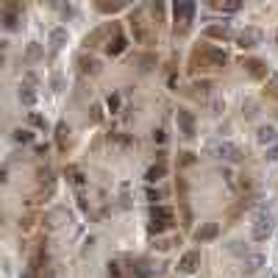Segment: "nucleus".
I'll use <instances>...</instances> for the list:
<instances>
[{
    "label": "nucleus",
    "instance_id": "nucleus-1",
    "mask_svg": "<svg viewBox=\"0 0 278 278\" xmlns=\"http://www.w3.org/2000/svg\"><path fill=\"white\" fill-rule=\"evenodd\" d=\"M228 61V53L223 47H211V45H203V47H195L192 50V58H189V67L198 73V70H217Z\"/></svg>",
    "mask_w": 278,
    "mask_h": 278
},
{
    "label": "nucleus",
    "instance_id": "nucleus-2",
    "mask_svg": "<svg viewBox=\"0 0 278 278\" xmlns=\"http://www.w3.org/2000/svg\"><path fill=\"white\" fill-rule=\"evenodd\" d=\"M273 228H275V214H273L270 209H259L256 214H253L251 234H253V239H256V242L267 239V236L273 234Z\"/></svg>",
    "mask_w": 278,
    "mask_h": 278
},
{
    "label": "nucleus",
    "instance_id": "nucleus-3",
    "mask_svg": "<svg viewBox=\"0 0 278 278\" xmlns=\"http://www.w3.org/2000/svg\"><path fill=\"white\" fill-rule=\"evenodd\" d=\"M195 17V3H175L173 6V34L175 37H184L192 25Z\"/></svg>",
    "mask_w": 278,
    "mask_h": 278
},
{
    "label": "nucleus",
    "instance_id": "nucleus-4",
    "mask_svg": "<svg viewBox=\"0 0 278 278\" xmlns=\"http://www.w3.org/2000/svg\"><path fill=\"white\" fill-rule=\"evenodd\" d=\"M175 223V211L170 206H153L150 211V234H162L167 228H173Z\"/></svg>",
    "mask_w": 278,
    "mask_h": 278
},
{
    "label": "nucleus",
    "instance_id": "nucleus-5",
    "mask_svg": "<svg viewBox=\"0 0 278 278\" xmlns=\"http://www.w3.org/2000/svg\"><path fill=\"white\" fill-rule=\"evenodd\" d=\"M131 31H134V39L142 45H153V39H156V34H153V28H150V22H145L142 20V14H139V9L131 14Z\"/></svg>",
    "mask_w": 278,
    "mask_h": 278
},
{
    "label": "nucleus",
    "instance_id": "nucleus-6",
    "mask_svg": "<svg viewBox=\"0 0 278 278\" xmlns=\"http://www.w3.org/2000/svg\"><path fill=\"white\" fill-rule=\"evenodd\" d=\"M256 142L262 147H278V128L273 126V122H267V126H259L256 128Z\"/></svg>",
    "mask_w": 278,
    "mask_h": 278
},
{
    "label": "nucleus",
    "instance_id": "nucleus-7",
    "mask_svg": "<svg viewBox=\"0 0 278 278\" xmlns=\"http://www.w3.org/2000/svg\"><path fill=\"white\" fill-rule=\"evenodd\" d=\"M217 156H220L223 162L236 164V162H242V159H245V153H242V147H236L234 142H220V145H217Z\"/></svg>",
    "mask_w": 278,
    "mask_h": 278
},
{
    "label": "nucleus",
    "instance_id": "nucleus-8",
    "mask_svg": "<svg viewBox=\"0 0 278 278\" xmlns=\"http://www.w3.org/2000/svg\"><path fill=\"white\" fill-rule=\"evenodd\" d=\"M198 267H200V253L198 251H187L184 256H181V262H178V270L187 273V275H192Z\"/></svg>",
    "mask_w": 278,
    "mask_h": 278
},
{
    "label": "nucleus",
    "instance_id": "nucleus-9",
    "mask_svg": "<svg viewBox=\"0 0 278 278\" xmlns=\"http://www.w3.org/2000/svg\"><path fill=\"white\" fill-rule=\"evenodd\" d=\"M262 42V31L259 28H245L242 34H236V45L239 47H256Z\"/></svg>",
    "mask_w": 278,
    "mask_h": 278
},
{
    "label": "nucleus",
    "instance_id": "nucleus-10",
    "mask_svg": "<svg viewBox=\"0 0 278 278\" xmlns=\"http://www.w3.org/2000/svg\"><path fill=\"white\" fill-rule=\"evenodd\" d=\"M242 67L248 70V75H251V78H267V64H264L262 58H245V61H242Z\"/></svg>",
    "mask_w": 278,
    "mask_h": 278
},
{
    "label": "nucleus",
    "instance_id": "nucleus-11",
    "mask_svg": "<svg viewBox=\"0 0 278 278\" xmlns=\"http://www.w3.org/2000/svg\"><path fill=\"white\" fill-rule=\"evenodd\" d=\"M217 234H220V226H217V223H203V226L195 231V242H211V239H217Z\"/></svg>",
    "mask_w": 278,
    "mask_h": 278
},
{
    "label": "nucleus",
    "instance_id": "nucleus-12",
    "mask_svg": "<svg viewBox=\"0 0 278 278\" xmlns=\"http://www.w3.org/2000/svg\"><path fill=\"white\" fill-rule=\"evenodd\" d=\"M175 120H178V128H181V134H184V137H195V117L189 114V111L178 109Z\"/></svg>",
    "mask_w": 278,
    "mask_h": 278
},
{
    "label": "nucleus",
    "instance_id": "nucleus-13",
    "mask_svg": "<svg viewBox=\"0 0 278 278\" xmlns=\"http://www.w3.org/2000/svg\"><path fill=\"white\" fill-rule=\"evenodd\" d=\"M264 264V256L262 253H245V259H242V270H245L248 275L259 273V267Z\"/></svg>",
    "mask_w": 278,
    "mask_h": 278
},
{
    "label": "nucleus",
    "instance_id": "nucleus-14",
    "mask_svg": "<svg viewBox=\"0 0 278 278\" xmlns=\"http://www.w3.org/2000/svg\"><path fill=\"white\" fill-rule=\"evenodd\" d=\"M126 47H128V39L117 31L114 37L109 39V45H106V53H109V56H120V53H126Z\"/></svg>",
    "mask_w": 278,
    "mask_h": 278
},
{
    "label": "nucleus",
    "instance_id": "nucleus-15",
    "mask_svg": "<svg viewBox=\"0 0 278 278\" xmlns=\"http://www.w3.org/2000/svg\"><path fill=\"white\" fill-rule=\"evenodd\" d=\"M167 175V164H153V167H147V173H145V181L147 184H159V181Z\"/></svg>",
    "mask_w": 278,
    "mask_h": 278
},
{
    "label": "nucleus",
    "instance_id": "nucleus-16",
    "mask_svg": "<svg viewBox=\"0 0 278 278\" xmlns=\"http://www.w3.org/2000/svg\"><path fill=\"white\" fill-rule=\"evenodd\" d=\"M78 70H81V75H95L100 70V61L92 58V56H81L78 58Z\"/></svg>",
    "mask_w": 278,
    "mask_h": 278
},
{
    "label": "nucleus",
    "instance_id": "nucleus-17",
    "mask_svg": "<svg viewBox=\"0 0 278 278\" xmlns=\"http://www.w3.org/2000/svg\"><path fill=\"white\" fill-rule=\"evenodd\" d=\"M56 145H58V150H61V153H67V145H70V128H67V122H58V126H56Z\"/></svg>",
    "mask_w": 278,
    "mask_h": 278
},
{
    "label": "nucleus",
    "instance_id": "nucleus-18",
    "mask_svg": "<svg viewBox=\"0 0 278 278\" xmlns=\"http://www.w3.org/2000/svg\"><path fill=\"white\" fill-rule=\"evenodd\" d=\"M206 37L226 42V39H231V28H228V25H209V28H206Z\"/></svg>",
    "mask_w": 278,
    "mask_h": 278
},
{
    "label": "nucleus",
    "instance_id": "nucleus-19",
    "mask_svg": "<svg viewBox=\"0 0 278 278\" xmlns=\"http://www.w3.org/2000/svg\"><path fill=\"white\" fill-rule=\"evenodd\" d=\"M248 206H251V200H248V198H245V200H239V203H236V206H234V209H228V214H226V220H228V226H234V223H236V220H239V217H242V214H245V209H248Z\"/></svg>",
    "mask_w": 278,
    "mask_h": 278
},
{
    "label": "nucleus",
    "instance_id": "nucleus-20",
    "mask_svg": "<svg viewBox=\"0 0 278 278\" xmlns=\"http://www.w3.org/2000/svg\"><path fill=\"white\" fill-rule=\"evenodd\" d=\"M42 267H47V251H45V245L39 248L37 253H34V259H31V273L37 275V273H39V270H42Z\"/></svg>",
    "mask_w": 278,
    "mask_h": 278
},
{
    "label": "nucleus",
    "instance_id": "nucleus-21",
    "mask_svg": "<svg viewBox=\"0 0 278 278\" xmlns=\"http://www.w3.org/2000/svg\"><path fill=\"white\" fill-rule=\"evenodd\" d=\"M122 9H126L122 0H114V3H109V0H98V11H103V14H114V11H122Z\"/></svg>",
    "mask_w": 278,
    "mask_h": 278
},
{
    "label": "nucleus",
    "instance_id": "nucleus-22",
    "mask_svg": "<svg viewBox=\"0 0 278 278\" xmlns=\"http://www.w3.org/2000/svg\"><path fill=\"white\" fill-rule=\"evenodd\" d=\"M3 28H6V31H17V28H20V14H17V11H6L3 9Z\"/></svg>",
    "mask_w": 278,
    "mask_h": 278
},
{
    "label": "nucleus",
    "instance_id": "nucleus-23",
    "mask_svg": "<svg viewBox=\"0 0 278 278\" xmlns=\"http://www.w3.org/2000/svg\"><path fill=\"white\" fill-rule=\"evenodd\" d=\"M20 100H22L25 106H34V103H37V92H34L31 84H22V86H20Z\"/></svg>",
    "mask_w": 278,
    "mask_h": 278
},
{
    "label": "nucleus",
    "instance_id": "nucleus-24",
    "mask_svg": "<svg viewBox=\"0 0 278 278\" xmlns=\"http://www.w3.org/2000/svg\"><path fill=\"white\" fill-rule=\"evenodd\" d=\"M11 139L20 142V145H28V142H34V131H28V128H14V131H11Z\"/></svg>",
    "mask_w": 278,
    "mask_h": 278
},
{
    "label": "nucleus",
    "instance_id": "nucleus-25",
    "mask_svg": "<svg viewBox=\"0 0 278 278\" xmlns=\"http://www.w3.org/2000/svg\"><path fill=\"white\" fill-rule=\"evenodd\" d=\"M217 11H228V14H234V11H239V0H223V3H211Z\"/></svg>",
    "mask_w": 278,
    "mask_h": 278
},
{
    "label": "nucleus",
    "instance_id": "nucleus-26",
    "mask_svg": "<svg viewBox=\"0 0 278 278\" xmlns=\"http://www.w3.org/2000/svg\"><path fill=\"white\" fill-rule=\"evenodd\" d=\"M64 42H67V31H64V28H53V31H50V45L53 47H61Z\"/></svg>",
    "mask_w": 278,
    "mask_h": 278
},
{
    "label": "nucleus",
    "instance_id": "nucleus-27",
    "mask_svg": "<svg viewBox=\"0 0 278 278\" xmlns=\"http://www.w3.org/2000/svg\"><path fill=\"white\" fill-rule=\"evenodd\" d=\"M192 98H206V95H209V89H211V84L209 81H195L192 84Z\"/></svg>",
    "mask_w": 278,
    "mask_h": 278
},
{
    "label": "nucleus",
    "instance_id": "nucleus-28",
    "mask_svg": "<svg viewBox=\"0 0 278 278\" xmlns=\"http://www.w3.org/2000/svg\"><path fill=\"white\" fill-rule=\"evenodd\" d=\"M64 175H67V178L73 181L75 187H81V184H84V175H81V170H78V167H73V164H70V167L64 170Z\"/></svg>",
    "mask_w": 278,
    "mask_h": 278
},
{
    "label": "nucleus",
    "instance_id": "nucleus-29",
    "mask_svg": "<svg viewBox=\"0 0 278 278\" xmlns=\"http://www.w3.org/2000/svg\"><path fill=\"white\" fill-rule=\"evenodd\" d=\"M103 37H106V28H98V31H92L89 37L84 39V45H86V47H95V45H98Z\"/></svg>",
    "mask_w": 278,
    "mask_h": 278
},
{
    "label": "nucleus",
    "instance_id": "nucleus-30",
    "mask_svg": "<svg viewBox=\"0 0 278 278\" xmlns=\"http://www.w3.org/2000/svg\"><path fill=\"white\" fill-rule=\"evenodd\" d=\"M25 56H28V61H37V58H42V47H39L37 42L28 45V53H25Z\"/></svg>",
    "mask_w": 278,
    "mask_h": 278
},
{
    "label": "nucleus",
    "instance_id": "nucleus-31",
    "mask_svg": "<svg viewBox=\"0 0 278 278\" xmlns=\"http://www.w3.org/2000/svg\"><path fill=\"white\" fill-rule=\"evenodd\" d=\"M34 226H37V217H22V220H20V231H31V228Z\"/></svg>",
    "mask_w": 278,
    "mask_h": 278
},
{
    "label": "nucleus",
    "instance_id": "nucleus-32",
    "mask_svg": "<svg viewBox=\"0 0 278 278\" xmlns=\"http://www.w3.org/2000/svg\"><path fill=\"white\" fill-rule=\"evenodd\" d=\"M106 106H109V111H120V95H109Z\"/></svg>",
    "mask_w": 278,
    "mask_h": 278
},
{
    "label": "nucleus",
    "instance_id": "nucleus-33",
    "mask_svg": "<svg viewBox=\"0 0 278 278\" xmlns=\"http://www.w3.org/2000/svg\"><path fill=\"white\" fill-rule=\"evenodd\" d=\"M267 95H270V98H275V100H278V78H275V75L267 81Z\"/></svg>",
    "mask_w": 278,
    "mask_h": 278
},
{
    "label": "nucleus",
    "instance_id": "nucleus-34",
    "mask_svg": "<svg viewBox=\"0 0 278 278\" xmlns=\"http://www.w3.org/2000/svg\"><path fill=\"white\" fill-rule=\"evenodd\" d=\"M109 275H111V278H122V267H120L117 262H111V264H109Z\"/></svg>",
    "mask_w": 278,
    "mask_h": 278
},
{
    "label": "nucleus",
    "instance_id": "nucleus-35",
    "mask_svg": "<svg viewBox=\"0 0 278 278\" xmlns=\"http://www.w3.org/2000/svg\"><path fill=\"white\" fill-rule=\"evenodd\" d=\"M150 11H153V20H162V17H164V6H159V3H153Z\"/></svg>",
    "mask_w": 278,
    "mask_h": 278
},
{
    "label": "nucleus",
    "instance_id": "nucleus-36",
    "mask_svg": "<svg viewBox=\"0 0 278 278\" xmlns=\"http://www.w3.org/2000/svg\"><path fill=\"white\" fill-rule=\"evenodd\" d=\"M167 84H170V89H173V92H178V75H175V73H170Z\"/></svg>",
    "mask_w": 278,
    "mask_h": 278
},
{
    "label": "nucleus",
    "instance_id": "nucleus-37",
    "mask_svg": "<svg viewBox=\"0 0 278 278\" xmlns=\"http://www.w3.org/2000/svg\"><path fill=\"white\" fill-rule=\"evenodd\" d=\"M164 139H167V134H164L162 128H156V131H153V142H159V145H162Z\"/></svg>",
    "mask_w": 278,
    "mask_h": 278
},
{
    "label": "nucleus",
    "instance_id": "nucleus-38",
    "mask_svg": "<svg viewBox=\"0 0 278 278\" xmlns=\"http://www.w3.org/2000/svg\"><path fill=\"white\" fill-rule=\"evenodd\" d=\"M159 198H162V192H159V189H153V187L147 189V200H153V203H156Z\"/></svg>",
    "mask_w": 278,
    "mask_h": 278
},
{
    "label": "nucleus",
    "instance_id": "nucleus-39",
    "mask_svg": "<svg viewBox=\"0 0 278 278\" xmlns=\"http://www.w3.org/2000/svg\"><path fill=\"white\" fill-rule=\"evenodd\" d=\"M31 122L37 128H45V117H39V114H31Z\"/></svg>",
    "mask_w": 278,
    "mask_h": 278
},
{
    "label": "nucleus",
    "instance_id": "nucleus-40",
    "mask_svg": "<svg viewBox=\"0 0 278 278\" xmlns=\"http://www.w3.org/2000/svg\"><path fill=\"white\" fill-rule=\"evenodd\" d=\"M92 120H95V122L103 120V114H100V106H95V109H92Z\"/></svg>",
    "mask_w": 278,
    "mask_h": 278
},
{
    "label": "nucleus",
    "instance_id": "nucleus-41",
    "mask_svg": "<svg viewBox=\"0 0 278 278\" xmlns=\"http://www.w3.org/2000/svg\"><path fill=\"white\" fill-rule=\"evenodd\" d=\"M37 156H47V145H39L37 147Z\"/></svg>",
    "mask_w": 278,
    "mask_h": 278
},
{
    "label": "nucleus",
    "instance_id": "nucleus-42",
    "mask_svg": "<svg viewBox=\"0 0 278 278\" xmlns=\"http://www.w3.org/2000/svg\"><path fill=\"white\" fill-rule=\"evenodd\" d=\"M22 278H34V273H31V270H28V273H25V275H22Z\"/></svg>",
    "mask_w": 278,
    "mask_h": 278
},
{
    "label": "nucleus",
    "instance_id": "nucleus-43",
    "mask_svg": "<svg viewBox=\"0 0 278 278\" xmlns=\"http://www.w3.org/2000/svg\"><path fill=\"white\" fill-rule=\"evenodd\" d=\"M275 42H278V34H275Z\"/></svg>",
    "mask_w": 278,
    "mask_h": 278
},
{
    "label": "nucleus",
    "instance_id": "nucleus-44",
    "mask_svg": "<svg viewBox=\"0 0 278 278\" xmlns=\"http://www.w3.org/2000/svg\"><path fill=\"white\" fill-rule=\"evenodd\" d=\"M47 278H53V275H47Z\"/></svg>",
    "mask_w": 278,
    "mask_h": 278
}]
</instances>
